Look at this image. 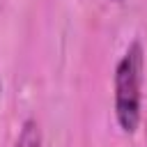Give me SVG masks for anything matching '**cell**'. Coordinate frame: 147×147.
Segmentation results:
<instances>
[{"label": "cell", "mask_w": 147, "mask_h": 147, "mask_svg": "<svg viewBox=\"0 0 147 147\" xmlns=\"http://www.w3.org/2000/svg\"><path fill=\"white\" fill-rule=\"evenodd\" d=\"M142 69L145 55L140 41H131L115 67V117L124 133H133L140 124L142 106Z\"/></svg>", "instance_id": "6da1fadb"}, {"label": "cell", "mask_w": 147, "mask_h": 147, "mask_svg": "<svg viewBox=\"0 0 147 147\" xmlns=\"http://www.w3.org/2000/svg\"><path fill=\"white\" fill-rule=\"evenodd\" d=\"M16 147H41V133H39V124L34 119H25L16 140Z\"/></svg>", "instance_id": "7a4b0ae2"}]
</instances>
